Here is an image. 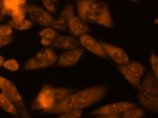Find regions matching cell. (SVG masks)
<instances>
[{
    "label": "cell",
    "mask_w": 158,
    "mask_h": 118,
    "mask_svg": "<svg viewBox=\"0 0 158 118\" xmlns=\"http://www.w3.org/2000/svg\"><path fill=\"white\" fill-rule=\"evenodd\" d=\"M108 92V88L104 85L91 87L69 95L43 111L46 113L60 114L81 110L103 99Z\"/></svg>",
    "instance_id": "6da1fadb"
},
{
    "label": "cell",
    "mask_w": 158,
    "mask_h": 118,
    "mask_svg": "<svg viewBox=\"0 0 158 118\" xmlns=\"http://www.w3.org/2000/svg\"><path fill=\"white\" fill-rule=\"evenodd\" d=\"M13 33V30L9 25H1L0 26V36H10Z\"/></svg>",
    "instance_id": "484cf974"
},
{
    "label": "cell",
    "mask_w": 158,
    "mask_h": 118,
    "mask_svg": "<svg viewBox=\"0 0 158 118\" xmlns=\"http://www.w3.org/2000/svg\"><path fill=\"white\" fill-rule=\"evenodd\" d=\"M39 35L42 37L41 43L45 47H48L52 44L57 36V32L50 28H46L39 32Z\"/></svg>",
    "instance_id": "ac0fdd59"
},
{
    "label": "cell",
    "mask_w": 158,
    "mask_h": 118,
    "mask_svg": "<svg viewBox=\"0 0 158 118\" xmlns=\"http://www.w3.org/2000/svg\"><path fill=\"white\" fill-rule=\"evenodd\" d=\"M68 24L70 32L74 36H82L91 31L90 28L82 19L75 15L69 18Z\"/></svg>",
    "instance_id": "9a60e30c"
},
{
    "label": "cell",
    "mask_w": 158,
    "mask_h": 118,
    "mask_svg": "<svg viewBox=\"0 0 158 118\" xmlns=\"http://www.w3.org/2000/svg\"><path fill=\"white\" fill-rule=\"evenodd\" d=\"M150 60L154 73L158 80V58L153 53L151 54Z\"/></svg>",
    "instance_id": "603a6c76"
},
{
    "label": "cell",
    "mask_w": 158,
    "mask_h": 118,
    "mask_svg": "<svg viewBox=\"0 0 158 118\" xmlns=\"http://www.w3.org/2000/svg\"><path fill=\"white\" fill-rule=\"evenodd\" d=\"M136 106L135 104L123 102L107 105L95 109L90 113L92 116H101L109 114H119L133 109Z\"/></svg>",
    "instance_id": "ba28073f"
},
{
    "label": "cell",
    "mask_w": 158,
    "mask_h": 118,
    "mask_svg": "<svg viewBox=\"0 0 158 118\" xmlns=\"http://www.w3.org/2000/svg\"><path fill=\"white\" fill-rule=\"evenodd\" d=\"M27 5L20 4L18 0H1V14L14 17L26 8Z\"/></svg>",
    "instance_id": "4fadbf2b"
},
{
    "label": "cell",
    "mask_w": 158,
    "mask_h": 118,
    "mask_svg": "<svg viewBox=\"0 0 158 118\" xmlns=\"http://www.w3.org/2000/svg\"><path fill=\"white\" fill-rule=\"evenodd\" d=\"M3 66L9 71H15L19 68V65L16 60L11 59L5 61Z\"/></svg>",
    "instance_id": "7402d4cb"
},
{
    "label": "cell",
    "mask_w": 158,
    "mask_h": 118,
    "mask_svg": "<svg viewBox=\"0 0 158 118\" xmlns=\"http://www.w3.org/2000/svg\"><path fill=\"white\" fill-rule=\"evenodd\" d=\"M80 41L83 47L93 54L103 58H109L101 45L94 37L88 35H83L80 37Z\"/></svg>",
    "instance_id": "7c38bea8"
},
{
    "label": "cell",
    "mask_w": 158,
    "mask_h": 118,
    "mask_svg": "<svg viewBox=\"0 0 158 118\" xmlns=\"http://www.w3.org/2000/svg\"><path fill=\"white\" fill-rule=\"evenodd\" d=\"M77 6L91 11L109 10L107 3L96 0H77Z\"/></svg>",
    "instance_id": "e0dca14e"
},
{
    "label": "cell",
    "mask_w": 158,
    "mask_h": 118,
    "mask_svg": "<svg viewBox=\"0 0 158 118\" xmlns=\"http://www.w3.org/2000/svg\"><path fill=\"white\" fill-rule=\"evenodd\" d=\"M52 45L57 49L71 50L77 48L80 44L77 39L72 36H56Z\"/></svg>",
    "instance_id": "2e32d148"
},
{
    "label": "cell",
    "mask_w": 158,
    "mask_h": 118,
    "mask_svg": "<svg viewBox=\"0 0 158 118\" xmlns=\"http://www.w3.org/2000/svg\"><path fill=\"white\" fill-rule=\"evenodd\" d=\"M122 116L121 113L119 114H106L98 116L97 118H120Z\"/></svg>",
    "instance_id": "83f0119b"
},
{
    "label": "cell",
    "mask_w": 158,
    "mask_h": 118,
    "mask_svg": "<svg viewBox=\"0 0 158 118\" xmlns=\"http://www.w3.org/2000/svg\"><path fill=\"white\" fill-rule=\"evenodd\" d=\"M79 18L85 22L102 25L107 28L114 26L110 11H91L77 6Z\"/></svg>",
    "instance_id": "8992f818"
},
{
    "label": "cell",
    "mask_w": 158,
    "mask_h": 118,
    "mask_svg": "<svg viewBox=\"0 0 158 118\" xmlns=\"http://www.w3.org/2000/svg\"><path fill=\"white\" fill-rule=\"evenodd\" d=\"M138 99L146 109L158 112V80L151 71L147 73L139 87Z\"/></svg>",
    "instance_id": "3957f363"
},
{
    "label": "cell",
    "mask_w": 158,
    "mask_h": 118,
    "mask_svg": "<svg viewBox=\"0 0 158 118\" xmlns=\"http://www.w3.org/2000/svg\"><path fill=\"white\" fill-rule=\"evenodd\" d=\"M6 24L11 27L20 30H27L30 29L33 26V23L25 19L19 21L13 19L7 22Z\"/></svg>",
    "instance_id": "ffe728a7"
},
{
    "label": "cell",
    "mask_w": 158,
    "mask_h": 118,
    "mask_svg": "<svg viewBox=\"0 0 158 118\" xmlns=\"http://www.w3.org/2000/svg\"><path fill=\"white\" fill-rule=\"evenodd\" d=\"M84 52L83 49L77 48L63 52L59 56L56 65L57 67H69L74 65L81 58Z\"/></svg>",
    "instance_id": "8fae6325"
},
{
    "label": "cell",
    "mask_w": 158,
    "mask_h": 118,
    "mask_svg": "<svg viewBox=\"0 0 158 118\" xmlns=\"http://www.w3.org/2000/svg\"><path fill=\"white\" fill-rule=\"evenodd\" d=\"M42 1L45 7L47 8L48 10L52 13L56 14L57 8L53 0H42Z\"/></svg>",
    "instance_id": "d4e9b609"
},
{
    "label": "cell",
    "mask_w": 158,
    "mask_h": 118,
    "mask_svg": "<svg viewBox=\"0 0 158 118\" xmlns=\"http://www.w3.org/2000/svg\"><path fill=\"white\" fill-rule=\"evenodd\" d=\"M5 63V59L2 56L0 57V64H1V67H2Z\"/></svg>",
    "instance_id": "f1b7e54d"
},
{
    "label": "cell",
    "mask_w": 158,
    "mask_h": 118,
    "mask_svg": "<svg viewBox=\"0 0 158 118\" xmlns=\"http://www.w3.org/2000/svg\"><path fill=\"white\" fill-rule=\"evenodd\" d=\"M118 68L125 78L134 87L138 86L146 71L142 64L136 62L118 66Z\"/></svg>",
    "instance_id": "52a82bcc"
},
{
    "label": "cell",
    "mask_w": 158,
    "mask_h": 118,
    "mask_svg": "<svg viewBox=\"0 0 158 118\" xmlns=\"http://www.w3.org/2000/svg\"><path fill=\"white\" fill-rule=\"evenodd\" d=\"M0 105L3 109L11 114L15 117L19 118V115L18 111L11 102L9 98L3 92H1L0 95Z\"/></svg>",
    "instance_id": "d6986e66"
},
{
    "label": "cell",
    "mask_w": 158,
    "mask_h": 118,
    "mask_svg": "<svg viewBox=\"0 0 158 118\" xmlns=\"http://www.w3.org/2000/svg\"><path fill=\"white\" fill-rule=\"evenodd\" d=\"M82 111L81 110H78L72 112L65 113L64 114L60 115L58 118H80L81 116Z\"/></svg>",
    "instance_id": "cb8c5ba5"
},
{
    "label": "cell",
    "mask_w": 158,
    "mask_h": 118,
    "mask_svg": "<svg viewBox=\"0 0 158 118\" xmlns=\"http://www.w3.org/2000/svg\"><path fill=\"white\" fill-rule=\"evenodd\" d=\"M144 116V112L142 109H131L125 112L123 116V118H138L143 117Z\"/></svg>",
    "instance_id": "44dd1931"
},
{
    "label": "cell",
    "mask_w": 158,
    "mask_h": 118,
    "mask_svg": "<svg viewBox=\"0 0 158 118\" xmlns=\"http://www.w3.org/2000/svg\"><path fill=\"white\" fill-rule=\"evenodd\" d=\"M14 37L12 36H1L0 37V47H2L10 44L13 41Z\"/></svg>",
    "instance_id": "4316f807"
},
{
    "label": "cell",
    "mask_w": 158,
    "mask_h": 118,
    "mask_svg": "<svg viewBox=\"0 0 158 118\" xmlns=\"http://www.w3.org/2000/svg\"><path fill=\"white\" fill-rule=\"evenodd\" d=\"M99 43L108 55L118 64L125 65L129 63L128 57L123 49L102 41Z\"/></svg>",
    "instance_id": "30bf717a"
},
{
    "label": "cell",
    "mask_w": 158,
    "mask_h": 118,
    "mask_svg": "<svg viewBox=\"0 0 158 118\" xmlns=\"http://www.w3.org/2000/svg\"><path fill=\"white\" fill-rule=\"evenodd\" d=\"M74 15L75 14L74 6L71 4H68L57 19L52 22L50 26L54 29L64 30L67 28V22L69 18Z\"/></svg>",
    "instance_id": "5bb4252c"
},
{
    "label": "cell",
    "mask_w": 158,
    "mask_h": 118,
    "mask_svg": "<svg viewBox=\"0 0 158 118\" xmlns=\"http://www.w3.org/2000/svg\"><path fill=\"white\" fill-rule=\"evenodd\" d=\"M129 1H132V2H137V1H139V0H129Z\"/></svg>",
    "instance_id": "4dcf8cb0"
},
{
    "label": "cell",
    "mask_w": 158,
    "mask_h": 118,
    "mask_svg": "<svg viewBox=\"0 0 158 118\" xmlns=\"http://www.w3.org/2000/svg\"><path fill=\"white\" fill-rule=\"evenodd\" d=\"M53 1H54L55 2H56V3H58L59 1L58 0H53Z\"/></svg>",
    "instance_id": "1f68e13d"
},
{
    "label": "cell",
    "mask_w": 158,
    "mask_h": 118,
    "mask_svg": "<svg viewBox=\"0 0 158 118\" xmlns=\"http://www.w3.org/2000/svg\"><path fill=\"white\" fill-rule=\"evenodd\" d=\"M76 90L74 88H56L49 84L45 85L32 103L31 109L43 110L52 107L55 104L74 93Z\"/></svg>",
    "instance_id": "7a4b0ae2"
},
{
    "label": "cell",
    "mask_w": 158,
    "mask_h": 118,
    "mask_svg": "<svg viewBox=\"0 0 158 118\" xmlns=\"http://www.w3.org/2000/svg\"><path fill=\"white\" fill-rule=\"evenodd\" d=\"M27 12L30 18L36 24L44 26H50L54 21V18L48 13L35 6H27Z\"/></svg>",
    "instance_id": "9c48e42d"
},
{
    "label": "cell",
    "mask_w": 158,
    "mask_h": 118,
    "mask_svg": "<svg viewBox=\"0 0 158 118\" xmlns=\"http://www.w3.org/2000/svg\"><path fill=\"white\" fill-rule=\"evenodd\" d=\"M1 88L2 92L15 104L22 118H31L25 103L14 84L1 76Z\"/></svg>",
    "instance_id": "277c9868"
},
{
    "label": "cell",
    "mask_w": 158,
    "mask_h": 118,
    "mask_svg": "<svg viewBox=\"0 0 158 118\" xmlns=\"http://www.w3.org/2000/svg\"><path fill=\"white\" fill-rule=\"evenodd\" d=\"M20 4L23 5H26V0H18Z\"/></svg>",
    "instance_id": "f546056e"
},
{
    "label": "cell",
    "mask_w": 158,
    "mask_h": 118,
    "mask_svg": "<svg viewBox=\"0 0 158 118\" xmlns=\"http://www.w3.org/2000/svg\"><path fill=\"white\" fill-rule=\"evenodd\" d=\"M57 59V54L53 49H44L26 62L23 69L32 70L50 66L56 62Z\"/></svg>",
    "instance_id": "5b68a950"
}]
</instances>
